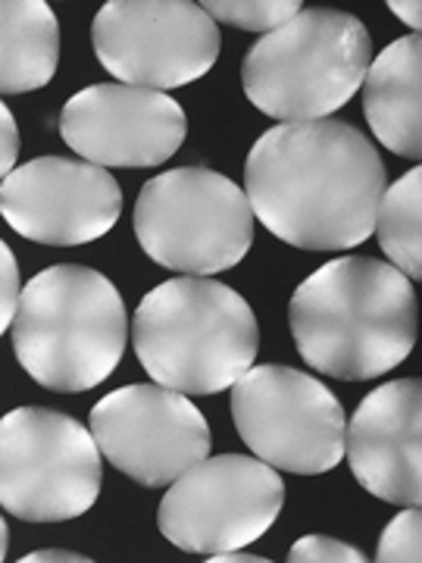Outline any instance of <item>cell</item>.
Instances as JSON below:
<instances>
[{
	"label": "cell",
	"instance_id": "cell-1",
	"mask_svg": "<svg viewBox=\"0 0 422 563\" xmlns=\"http://www.w3.org/2000/svg\"><path fill=\"white\" fill-rule=\"evenodd\" d=\"M385 185L376 144L342 120L279 122L244 163L254 217L301 251H351L366 242Z\"/></svg>",
	"mask_w": 422,
	"mask_h": 563
},
{
	"label": "cell",
	"instance_id": "cell-2",
	"mask_svg": "<svg viewBox=\"0 0 422 563\" xmlns=\"http://www.w3.org/2000/svg\"><path fill=\"white\" fill-rule=\"evenodd\" d=\"M295 347L332 379H376L401 366L420 332L413 282L373 257H338L298 285L288 303Z\"/></svg>",
	"mask_w": 422,
	"mask_h": 563
},
{
	"label": "cell",
	"instance_id": "cell-3",
	"mask_svg": "<svg viewBox=\"0 0 422 563\" xmlns=\"http://www.w3.org/2000/svg\"><path fill=\"white\" fill-rule=\"evenodd\" d=\"M132 347L157 385L181 395H216L254 366L260 329L235 288L207 276H179L141 298Z\"/></svg>",
	"mask_w": 422,
	"mask_h": 563
},
{
	"label": "cell",
	"instance_id": "cell-4",
	"mask_svg": "<svg viewBox=\"0 0 422 563\" xmlns=\"http://www.w3.org/2000/svg\"><path fill=\"white\" fill-rule=\"evenodd\" d=\"M20 366L44 388L101 385L125 354L129 317L116 285L91 266L60 263L25 282L10 322Z\"/></svg>",
	"mask_w": 422,
	"mask_h": 563
},
{
	"label": "cell",
	"instance_id": "cell-5",
	"mask_svg": "<svg viewBox=\"0 0 422 563\" xmlns=\"http://www.w3.org/2000/svg\"><path fill=\"white\" fill-rule=\"evenodd\" d=\"M369 63L373 38L357 16L301 10L244 54V98L279 122L329 120L360 91Z\"/></svg>",
	"mask_w": 422,
	"mask_h": 563
},
{
	"label": "cell",
	"instance_id": "cell-6",
	"mask_svg": "<svg viewBox=\"0 0 422 563\" xmlns=\"http://www.w3.org/2000/svg\"><path fill=\"white\" fill-rule=\"evenodd\" d=\"M135 235L154 263L185 276H213L244 261L254 244L247 195L203 166L166 169L144 181L135 201Z\"/></svg>",
	"mask_w": 422,
	"mask_h": 563
},
{
	"label": "cell",
	"instance_id": "cell-7",
	"mask_svg": "<svg viewBox=\"0 0 422 563\" xmlns=\"http://www.w3.org/2000/svg\"><path fill=\"white\" fill-rule=\"evenodd\" d=\"M103 485L91 429L60 410L20 407L0 420V507L25 523L88 514Z\"/></svg>",
	"mask_w": 422,
	"mask_h": 563
},
{
	"label": "cell",
	"instance_id": "cell-8",
	"mask_svg": "<svg viewBox=\"0 0 422 563\" xmlns=\"http://www.w3.org/2000/svg\"><path fill=\"white\" fill-rule=\"evenodd\" d=\"M232 420L251 454L285 473L320 476L344 461L342 401L301 369L251 366L232 385Z\"/></svg>",
	"mask_w": 422,
	"mask_h": 563
},
{
	"label": "cell",
	"instance_id": "cell-9",
	"mask_svg": "<svg viewBox=\"0 0 422 563\" xmlns=\"http://www.w3.org/2000/svg\"><path fill=\"white\" fill-rule=\"evenodd\" d=\"M285 483L260 457H203L169 483L157 510L163 539L191 554H222L257 542L279 520Z\"/></svg>",
	"mask_w": 422,
	"mask_h": 563
},
{
	"label": "cell",
	"instance_id": "cell-10",
	"mask_svg": "<svg viewBox=\"0 0 422 563\" xmlns=\"http://www.w3.org/2000/svg\"><path fill=\"white\" fill-rule=\"evenodd\" d=\"M101 66L122 85L169 91L220 57V29L191 0H110L91 25Z\"/></svg>",
	"mask_w": 422,
	"mask_h": 563
},
{
	"label": "cell",
	"instance_id": "cell-11",
	"mask_svg": "<svg viewBox=\"0 0 422 563\" xmlns=\"http://www.w3.org/2000/svg\"><path fill=\"white\" fill-rule=\"evenodd\" d=\"M101 457L129 479L160 488L210 454V426L188 395L166 385H125L91 407Z\"/></svg>",
	"mask_w": 422,
	"mask_h": 563
},
{
	"label": "cell",
	"instance_id": "cell-12",
	"mask_svg": "<svg viewBox=\"0 0 422 563\" xmlns=\"http://www.w3.org/2000/svg\"><path fill=\"white\" fill-rule=\"evenodd\" d=\"M122 213V188L103 166L35 157L0 181V217L22 239L76 247L103 239Z\"/></svg>",
	"mask_w": 422,
	"mask_h": 563
},
{
	"label": "cell",
	"instance_id": "cell-13",
	"mask_svg": "<svg viewBox=\"0 0 422 563\" xmlns=\"http://www.w3.org/2000/svg\"><path fill=\"white\" fill-rule=\"evenodd\" d=\"M63 141L95 166L144 169L176 157L188 120L166 91L135 85H91L60 113Z\"/></svg>",
	"mask_w": 422,
	"mask_h": 563
},
{
	"label": "cell",
	"instance_id": "cell-14",
	"mask_svg": "<svg viewBox=\"0 0 422 563\" xmlns=\"http://www.w3.org/2000/svg\"><path fill=\"white\" fill-rule=\"evenodd\" d=\"M344 457L354 479L379 501H422V385L398 379L369 391L344 429Z\"/></svg>",
	"mask_w": 422,
	"mask_h": 563
},
{
	"label": "cell",
	"instance_id": "cell-15",
	"mask_svg": "<svg viewBox=\"0 0 422 563\" xmlns=\"http://www.w3.org/2000/svg\"><path fill=\"white\" fill-rule=\"evenodd\" d=\"M363 113L391 154L422 157V41L420 35L388 44L363 79Z\"/></svg>",
	"mask_w": 422,
	"mask_h": 563
},
{
	"label": "cell",
	"instance_id": "cell-16",
	"mask_svg": "<svg viewBox=\"0 0 422 563\" xmlns=\"http://www.w3.org/2000/svg\"><path fill=\"white\" fill-rule=\"evenodd\" d=\"M60 63V22L44 0H0V95L38 91Z\"/></svg>",
	"mask_w": 422,
	"mask_h": 563
},
{
	"label": "cell",
	"instance_id": "cell-17",
	"mask_svg": "<svg viewBox=\"0 0 422 563\" xmlns=\"http://www.w3.org/2000/svg\"><path fill=\"white\" fill-rule=\"evenodd\" d=\"M376 239L385 257L410 282L422 276V169L413 166L401 179L385 185L376 210Z\"/></svg>",
	"mask_w": 422,
	"mask_h": 563
},
{
	"label": "cell",
	"instance_id": "cell-18",
	"mask_svg": "<svg viewBox=\"0 0 422 563\" xmlns=\"http://www.w3.org/2000/svg\"><path fill=\"white\" fill-rule=\"evenodd\" d=\"M301 0H201V10L213 22L244 32H276L301 13Z\"/></svg>",
	"mask_w": 422,
	"mask_h": 563
},
{
	"label": "cell",
	"instance_id": "cell-19",
	"mask_svg": "<svg viewBox=\"0 0 422 563\" xmlns=\"http://www.w3.org/2000/svg\"><path fill=\"white\" fill-rule=\"evenodd\" d=\"M379 563H420L422 561V514L420 507H407L385 526L382 542L376 551Z\"/></svg>",
	"mask_w": 422,
	"mask_h": 563
},
{
	"label": "cell",
	"instance_id": "cell-20",
	"mask_svg": "<svg viewBox=\"0 0 422 563\" xmlns=\"http://www.w3.org/2000/svg\"><path fill=\"white\" fill-rule=\"evenodd\" d=\"M291 563H363L369 561L360 548L329 539V536H303L288 551Z\"/></svg>",
	"mask_w": 422,
	"mask_h": 563
},
{
	"label": "cell",
	"instance_id": "cell-21",
	"mask_svg": "<svg viewBox=\"0 0 422 563\" xmlns=\"http://www.w3.org/2000/svg\"><path fill=\"white\" fill-rule=\"evenodd\" d=\"M20 266L10 251V244L0 239V335L10 329V322L16 317V303H20Z\"/></svg>",
	"mask_w": 422,
	"mask_h": 563
},
{
	"label": "cell",
	"instance_id": "cell-22",
	"mask_svg": "<svg viewBox=\"0 0 422 563\" xmlns=\"http://www.w3.org/2000/svg\"><path fill=\"white\" fill-rule=\"evenodd\" d=\"M16 157H20V129L10 107L0 101V181L16 169Z\"/></svg>",
	"mask_w": 422,
	"mask_h": 563
},
{
	"label": "cell",
	"instance_id": "cell-23",
	"mask_svg": "<svg viewBox=\"0 0 422 563\" xmlns=\"http://www.w3.org/2000/svg\"><path fill=\"white\" fill-rule=\"evenodd\" d=\"M22 563H91V558H85L79 551H66V548H44V551L25 554Z\"/></svg>",
	"mask_w": 422,
	"mask_h": 563
},
{
	"label": "cell",
	"instance_id": "cell-24",
	"mask_svg": "<svg viewBox=\"0 0 422 563\" xmlns=\"http://www.w3.org/2000/svg\"><path fill=\"white\" fill-rule=\"evenodd\" d=\"M388 10L398 16L401 22H407L410 29H413V35H420V25H422V7L417 0H391L388 3Z\"/></svg>",
	"mask_w": 422,
	"mask_h": 563
},
{
	"label": "cell",
	"instance_id": "cell-25",
	"mask_svg": "<svg viewBox=\"0 0 422 563\" xmlns=\"http://www.w3.org/2000/svg\"><path fill=\"white\" fill-rule=\"evenodd\" d=\"M210 563H269V558H263V554H247V551H222V554H210L207 558Z\"/></svg>",
	"mask_w": 422,
	"mask_h": 563
},
{
	"label": "cell",
	"instance_id": "cell-26",
	"mask_svg": "<svg viewBox=\"0 0 422 563\" xmlns=\"http://www.w3.org/2000/svg\"><path fill=\"white\" fill-rule=\"evenodd\" d=\"M7 558V523H3V517H0V561Z\"/></svg>",
	"mask_w": 422,
	"mask_h": 563
}]
</instances>
